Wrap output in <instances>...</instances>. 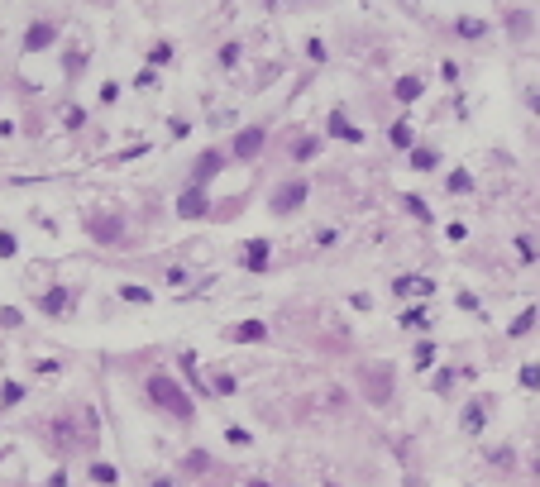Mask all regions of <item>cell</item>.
Here are the masks:
<instances>
[{
    "label": "cell",
    "mask_w": 540,
    "mask_h": 487,
    "mask_svg": "<svg viewBox=\"0 0 540 487\" xmlns=\"http://www.w3.org/2000/svg\"><path fill=\"white\" fill-rule=\"evenodd\" d=\"M144 392H148V401H153L158 411H168V416H177V420H192V416H196V401H192V392L182 387L177 378H168V373H148Z\"/></svg>",
    "instance_id": "6da1fadb"
},
{
    "label": "cell",
    "mask_w": 540,
    "mask_h": 487,
    "mask_svg": "<svg viewBox=\"0 0 540 487\" xmlns=\"http://www.w3.org/2000/svg\"><path fill=\"white\" fill-rule=\"evenodd\" d=\"M306 205V182L302 177H287L282 187H273V196H268V210L273 215H292V210H302Z\"/></svg>",
    "instance_id": "7a4b0ae2"
},
{
    "label": "cell",
    "mask_w": 540,
    "mask_h": 487,
    "mask_svg": "<svg viewBox=\"0 0 540 487\" xmlns=\"http://www.w3.org/2000/svg\"><path fill=\"white\" fill-rule=\"evenodd\" d=\"M263 144H268V129L249 124V129H239V134L229 139V158H234V163H254V158L263 153Z\"/></svg>",
    "instance_id": "3957f363"
},
{
    "label": "cell",
    "mask_w": 540,
    "mask_h": 487,
    "mask_svg": "<svg viewBox=\"0 0 540 487\" xmlns=\"http://www.w3.org/2000/svg\"><path fill=\"white\" fill-rule=\"evenodd\" d=\"M177 215L182 220H206L211 215V196H206V187H182V196H177Z\"/></svg>",
    "instance_id": "277c9868"
},
{
    "label": "cell",
    "mask_w": 540,
    "mask_h": 487,
    "mask_svg": "<svg viewBox=\"0 0 540 487\" xmlns=\"http://www.w3.org/2000/svg\"><path fill=\"white\" fill-rule=\"evenodd\" d=\"M225 163H229V153H225V148H206V153L192 163V187H206L216 172H225Z\"/></svg>",
    "instance_id": "5b68a950"
},
{
    "label": "cell",
    "mask_w": 540,
    "mask_h": 487,
    "mask_svg": "<svg viewBox=\"0 0 540 487\" xmlns=\"http://www.w3.org/2000/svg\"><path fill=\"white\" fill-rule=\"evenodd\" d=\"M87 229H91L96 244H124V220L120 215H91Z\"/></svg>",
    "instance_id": "8992f818"
},
{
    "label": "cell",
    "mask_w": 540,
    "mask_h": 487,
    "mask_svg": "<svg viewBox=\"0 0 540 487\" xmlns=\"http://www.w3.org/2000/svg\"><path fill=\"white\" fill-rule=\"evenodd\" d=\"M53 43H58V24H53V19H38V24L24 29V53H43V48H53Z\"/></svg>",
    "instance_id": "52a82bcc"
},
{
    "label": "cell",
    "mask_w": 540,
    "mask_h": 487,
    "mask_svg": "<svg viewBox=\"0 0 540 487\" xmlns=\"http://www.w3.org/2000/svg\"><path fill=\"white\" fill-rule=\"evenodd\" d=\"M225 339H229V344H263V339H268V325H263V320H239V325L225 330Z\"/></svg>",
    "instance_id": "ba28073f"
},
{
    "label": "cell",
    "mask_w": 540,
    "mask_h": 487,
    "mask_svg": "<svg viewBox=\"0 0 540 487\" xmlns=\"http://www.w3.org/2000/svg\"><path fill=\"white\" fill-rule=\"evenodd\" d=\"M38 310L53 315V320H63V315L72 310V292H67V287H48V292L38 296Z\"/></svg>",
    "instance_id": "9c48e42d"
},
{
    "label": "cell",
    "mask_w": 540,
    "mask_h": 487,
    "mask_svg": "<svg viewBox=\"0 0 540 487\" xmlns=\"http://www.w3.org/2000/svg\"><path fill=\"white\" fill-rule=\"evenodd\" d=\"M268 258H273V244H268V239H249L239 263H244L249 273H263V268H268Z\"/></svg>",
    "instance_id": "30bf717a"
},
{
    "label": "cell",
    "mask_w": 540,
    "mask_h": 487,
    "mask_svg": "<svg viewBox=\"0 0 540 487\" xmlns=\"http://www.w3.org/2000/svg\"><path fill=\"white\" fill-rule=\"evenodd\" d=\"M330 134H335V139H344V144H363V129H354L344 110H330Z\"/></svg>",
    "instance_id": "8fae6325"
},
{
    "label": "cell",
    "mask_w": 540,
    "mask_h": 487,
    "mask_svg": "<svg viewBox=\"0 0 540 487\" xmlns=\"http://www.w3.org/2000/svg\"><path fill=\"white\" fill-rule=\"evenodd\" d=\"M392 292H397V296H412V292H416V296H431L435 282H431V278H397V282H392Z\"/></svg>",
    "instance_id": "7c38bea8"
},
{
    "label": "cell",
    "mask_w": 540,
    "mask_h": 487,
    "mask_svg": "<svg viewBox=\"0 0 540 487\" xmlns=\"http://www.w3.org/2000/svg\"><path fill=\"white\" fill-rule=\"evenodd\" d=\"M421 91H426V87H421V77H397V87H392V96L407 100V105H412V100H421Z\"/></svg>",
    "instance_id": "4fadbf2b"
},
{
    "label": "cell",
    "mask_w": 540,
    "mask_h": 487,
    "mask_svg": "<svg viewBox=\"0 0 540 487\" xmlns=\"http://www.w3.org/2000/svg\"><path fill=\"white\" fill-rule=\"evenodd\" d=\"M412 168H416V172H435V168H440V153L426 148V144H416V148H412Z\"/></svg>",
    "instance_id": "5bb4252c"
},
{
    "label": "cell",
    "mask_w": 540,
    "mask_h": 487,
    "mask_svg": "<svg viewBox=\"0 0 540 487\" xmlns=\"http://www.w3.org/2000/svg\"><path fill=\"white\" fill-rule=\"evenodd\" d=\"M387 139H392V148H407V153L416 148V134H412V124H407V120H397V124L387 129Z\"/></svg>",
    "instance_id": "9a60e30c"
},
{
    "label": "cell",
    "mask_w": 540,
    "mask_h": 487,
    "mask_svg": "<svg viewBox=\"0 0 540 487\" xmlns=\"http://www.w3.org/2000/svg\"><path fill=\"white\" fill-rule=\"evenodd\" d=\"M316 148H321V139H311V134H306V139H297V144H292V158H297V163H311V158H316Z\"/></svg>",
    "instance_id": "2e32d148"
},
{
    "label": "cell",
    "mask_w": 540,
    "mask_h": 487,
    "mask_svg": "<svg viewBox=\"0 0 540 487\" xmlns=\"http://www.w3.org/2000/svg\"><path fill=\"white\" fill-rule=\"evenodd\" d=\"M91 483L115 487V483H120V468H115V464H91Z\"/></svg>",
    "instance_id": "e0dca14e"
},
{
    "label": "cell",
    "mask_w": 540,
    "mask_h": 487,
    "mask_svg": "<svg viewBox=\"0 0 540 487\" xmlns=\"http://www.w3.org/2000/svg\"><path fill=\"white\" fill-rule=\"evenodd\" d=\"M182 378L192 383V392H196V396H206V387H201V378H196V354H182Z\"/></svg>",
    "instance_id": "ac0fdd59"
},
{
    "label": "cell",
    "mask_w": 540,
    "mask_h": 487,
    "mask_svg": "<svg viewBox=\"0 0 540 487\" xmlns=\"http://www.w3.org/2000/svg\"><path fill=\"white\" fill-rule=\"evenodd\" d=\"M402 325L407 330H426L431 320H426V306H412V310H402Z\"/></svg>",
    "instance_id": "d6986e66"
},
{
    "label": "cell",
    "mask_w": 540,
    "mask_h": 487,
    "mask_svg": "<svg viewBox=\"0 0 540 487\" xmlns=\"http://www.w3.org/2000/svg\"><path fill=\"white\" fill-rule=\"evenodd\" d=\"M120 296H124V301H134V306H148V301H153V292H148V287H134V282H124V287H120Z\"/></svg>",
    "instance_id": "ffe728a7"
},
{
    "label": "cell",
    "mask_w": 540,
    "mask_h": 487,
    "mask_svg": "<svg viewBox=\"0 0 540 487\" xmlns=\"http://www.w3.org/2000/svg\"><path fill=\"white\" fill-rule=\"evenodd\" d=\"M24 401V383H5L0 387V406H19Z\"/></svg>",
    "instance_id": "44dd1931"
},
{
    "label": "cell",
    "mask_w": 540,
    "mask_h": 487,
    "mask_svg": "<svg viewBox=\"0 0 540 487\" xmlns=\"http://www.w3.org/2000/svg\"><path fill=\"white\" fill-rule=\"evenodd\" d=\"M454 29H459L464 38H483V34H488V24H483V19H459Z\"/></svg>",
    "instance_id": "7402d4cb"
},
{
    "label": "cell",
    "mask_w": 540,
    "mask_h": 487,
    "mask_svg": "<svg viewBox=\"0 0 540 487\" xmlns=\"http://www.w3.org/2000/svg\"><path fill=\"white\" fill-rule=\"evenodd\" d=\"M148 63H153V67H168V63H172V43H153V48H148Z\"/></svg>",
    "instance_id": "603a6c76"
},
{
    "label": "cell",
    "mask_w": 540,
    "mask_h": 487,
    "mask_svg": "<svg viewBox=\"0 0 540 487\" xmlns=\"http://www.w3.org/2000/svg\"><path fill=\"white\" fill-rule=\"evenodd\" d=\"M464 430H469V435H478V430H483V406H478V401L464 411Z\"/></svg>",
    "instance_id": "cb8c5ba5"
},
{
    "label": "cell",
    "mask_w": 540,
    "mask_h": 487,
    "mask_svg": "<svg viewBox=\"0 0 540 487\" xmlns=\"http://www.w3.org/2000/svg\"><path fill=\"white\" fill-rule=\"evenodd\" d=\"M402 205H407V210H412V215H416V220H431V205H426V201H421V196H407V201H402Z\"/></svg>",
    "instance_id": "d4e9b609"
},
{
    "label": "cell",
    "mask_w": 540,
    "mask_h": 487,
    "mask_svg": "<svg viewBox=\"0 0 540 487\" xmlns=\"http://www.w3.org/2000/svg\"><path fill=\"white\" fill-rule=\"evenodd\" d=\"M225 440H229V444H234V449H244V444H249V440H254V435H249V430H244V425H229V430H225Z\"/></svg>",
    "instance_id": "484cf974"
},
{
    "label": "cell",
    "mask_w": 540,
    "mask_h": 487,
    "mask_svg": "<svg viewBox=\"0 0 540 487\" xmlns=\"http://www.w3.org/2000/svg\"><path fill=\"white\" fill-rule=\"evenodd\" d=\"M14 253H19V239L10 229H0V258H14Z\"/></svg>",
    "instance_id": "4316f807"
},
{
    "label": "cell",
    "mask_w": 540,
    "mask_h": 487,
    "mask_svg": "<svg viewBox=\"0 0 540 487\" xmlns=\"http://www.w3.org/2000/svg\"><path fill=\"white\" fill-rule=\"evenodd\" d=\"M211 392H216V396H234V378H229V373H216Z\"/></svg>",
    "instance_id": "83f0119b"
},
{
    "label": "cell",
    "mask_w": 540,
    "mask_h": 487,
    "mask_svg": "<svg viewBox=\"0 0 540 487\" xmlns=\"http://www.w3.org/2000/svg\"><path fill=\"white\" fill-rule=\"evenodd\" d=\"M153 82H158V72H153V67H139V77H134V91H148Z\"/></svg>",
    "instance_id": "f1b7e54d"
},
{
    "label": "cell",
    "mask_w": 540,
    "mask_h": 487,
    "mask_svg": "<svg viewBox=\"0 0 540 487\" xmlns=\"http://www.w3.org/2000/svg\"><path fill=\"white\" fill-rule=\"evenodd\" d=\"M531 325H536V310H521V315H517V320H512V335H526V330H531Z\"/></svg>",
    "instance_id": "f546056e"
},
{
    "label": "cell",
    "mask_w": 540,
    "mask_h": 487,
    "mask_svg": "<svg viewBox=\"0 0 540 487\" xmlns=\"http://www.w3.org/2000/svg\"><path fill=\"white\" fill-rule=\"evenodd\" d=\"M435 363V344H416V368H431Z\"/></svg>",
    "instance_id": "4dcf8cb0"
},
{
    "label": "cell",
    "mask_w": 540,
    "mask_h": 487,
    "mask_svg": "<svg viewBox=\"0 0 540 487\" xmlns=\"http://www.w3.org/2000/svg\"><path fill=\"white\" fill-rule=\"evenodd\" d=\"M469 187H473L469 172H449V192H469Z\"/></svg>",
    "instance_id": "1f68e13d"
},
{
    "label": "cell",
    "mask_w": 540,
    "mask_h": 487,
    "mask_svg": "<svg viewBox=\"0 0 540 487\" xmlns=\"http://www.w3.org/2000/svg\"><path fill=\"white\" fill-rule=\"evenodd\" d=\"M206 464H211V459H206V454H187V464H182V468H187V473H192V478H196V473H201V468H206Z\"/></svg>",
    "instance_id": "d6a6232c"
},
{
    "label": "cell",
    "mask_w": 540,
    "mask_h": 487,
    "mask_svg": "<svg viewBox=\"0 0 540 487\" xmlns=\"http://www.w3.org/2000/svg\"><path fill=\"white\" fill-rule=\"evenodd\" d=\"M521 387H531V392L540 387V368H536V363H531V368H521Z\"/></svg>",
    "instance_id": "836d02e7"
},
{
    "label": "cell",
    "mask_w": 540,
    "mask_h": 487,
    "mask_svg": "<svg viewBox=\"0 0 540 487\" xmlns=\"http://www.w3.org/2000/svg\"><path fill=\"white\" fill-rule=\"evenodd\" d=\"M82 120H87V115H82V110H77V105H72V110H67V115H63V124H67V129H82Z\"/></svg>",
    "instance_id": "e575fe53"
},
{
    "label": "cell",
    "mask_w": 540,
    "mask_h": 487,
    "mask_svg": "<svg viewBox=\"0 0 540 487\" xmlns=\"http://www.w3.org/2000/svg\"><path fill=\"white\" fill-rule=\"evenodd\" d=\"M306 53H311V63H325V43H321V38H311V43H306Z\"/></svg>",
    "instance_id": "d590c367"
},
{
    "label": "cell",
    "mask_w": 540,
    "mask_h": 487,
    "mask_svg": "<svg viewBox=\"0 0 540 487\" xmlns=\"http://www.w3.org/2000/svg\"><path fill=\"white\" fill-rule=\"evenodd\" d=\"M220 63H225V67H234V63H239V48H234V43H229V48H220Z\"/></svg>",
    "instance_id": "8d00e7d4"
},
{
    "label": "cell",
    "mask_w": 540,
    "mask_h": 487,
    "mask_svg": "<svg viewBox=\"0 0 540 487\" xmlns=\"http://www.w3.org/2000/svg\"><path fill=\"white\" fill-rule=\"evenodd\" d=\"M101 100H106V105H115V100H120V87H115V82H106V87H101Z\"/></svg>",
    "instance_id": "74e56055"
},
{
    "label": "cell",
    "mask_w": 540,
    "mask_h": 487,
    "mask_svg": "<svg viewBox=\"0 0 540 487\" xmlns=\"http://www.w3.org/2000/svg\"><path fill=\"white\" fill-rule=\"evenodd\" d=\"M153 487H177V483L172 478H153Z\"/></svg>",
    "instance_id": "f35d334b"
},
{
    "label": "cell",
    "mask_w": 540,
    "mask_h": 487,
    "mask_svg": "<svg viewBox=\"0 0 540 487\" xmlns=\"http://www.w3.org/2000/svg\"><path fill=\"white\" fill-rule=\"evenodd\" d=\"M254 487H273V483H254Z\"/></svg>",
    "instance_id": "ab89813d"
}]
</instances>
